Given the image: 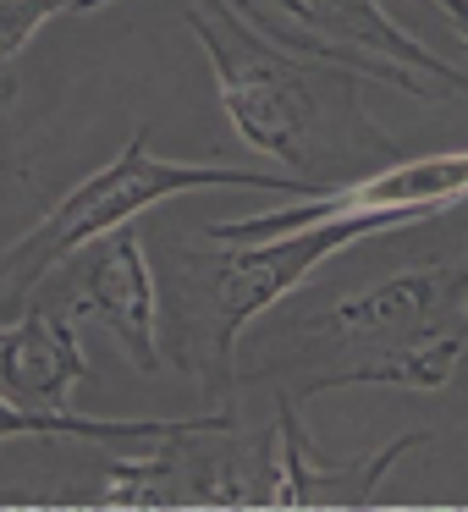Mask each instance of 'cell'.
<instances>
[{
    "mask_svg": "<svg viewBox=\"0 0 468 512\" xmlns=\"http://www.w3.org/2000/svg\"><path fill=\"white\" fill-rule=\"evenodd\" d=\"M215 182H243V188H298L287 177H259V171H221V166H182V160H149L144 144H133L111 171L78 188L61 204L56 221V248H78L83 237L105 232V226L127 221L133 210H144L149 199H166V193H188V188H215Z\"/></svg>",
    "mask_w": 468,
    "mask_h": 512,
    "instance_id": "cell-1",
    "label": "cell"
},
{
    "mask_svg": "<svg viewBox=\"0 0 468 512\" xmlns=\"http://www.w3.org/2000/svg\"><path fill=\"white\" fill-rule=\"evenodd\" d=\"M468 193V155H446V160H413L402 171H386V177H364L342 193H325L320 204H303V210H287L276 221H237L221 226V243L232 237H270V232H298V226H320L331 215L364 210V215H419L435 210V204H452Z\"/></svg>",
    "mask_w": 468,
    "mask_h": 512,
    "instance_id": "cell-2",
    "label": "cell"
},
{
    "mask_svg": "<svg viewBox=\"0 0 468 512\" xmlns=\"http://www.w3.org/2000/svg\"><path fill=\"white\" fill-rule=\"evenodd\" d=\"M380 221H402V215H364V210H347V215H331V221H320V232L287 237V243L259 248L254 259L232 265V276L221 281V309H226V320H243V314L265 309V303L281 298V292H287L309 265H320V259L331 254L336 243H347V237L369 232V226H380Z\"/></svg>",
    "mask_w": 468,
    "mask_h": 512,
    "instance_id": "cell-3",
    "label": "cell"
},
{
    "mask_svg": "<svg viewBox=\"0 0 468 512\" xmlns=\"http://www.w3.org/2000/svg\"><path fill=\"white\" fill-rule=\"evenodd\" d=\"M221 67H226V61H221ZM248 72H254V78H243L237 67L221 72V89H226V105H232L237 127H243L248 144L270 149V155H292L298 105H292V94H287V78H281L276 67H265L254 50H248Z\"/></svg>",
    "mask_w": 468,
    "mask_h": 512,
    "instance_id": "cell-4",
    "label": "cell"
},
{
    "mask_svg": "<svg viewBox=\"0 0 468 512\" xmlns=\"http://www.w3.org/2000/svg\"><path fill=\"white\" fill-rule=\"evenodd\" d=\"M430 287H435V276H402V281H391V287H375L358 303H342L336 320L353 325V331H386L391 320H413V314L430 303Z\"/></svg>",
    "mask_w": 468,
    "mask_h": 512,
    "instance_id": "cell-5",
    "label": "cell"
}]
</instances>
